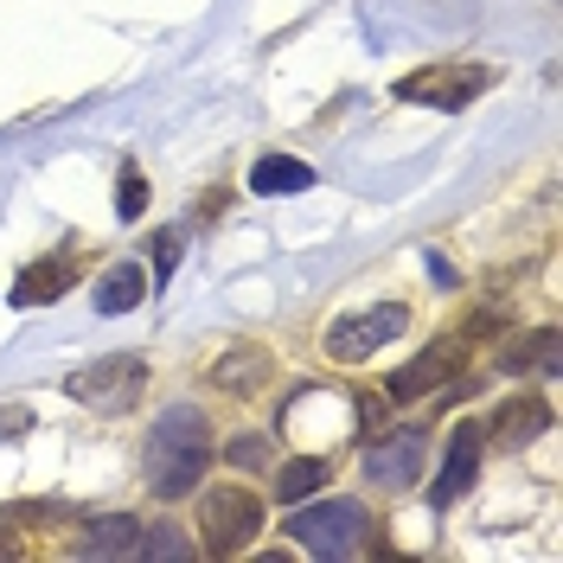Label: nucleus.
Returning <instances> with one entry per match:
<instances>
[{"label":"nucleus","mask_w":563,"mask_h":563,"mask_svg":"<svg viewBox=\"0 0 563 563\" xmlns=\"http://www.w3.org/2000/svg\"><path fill=\"white\" fill-rule=\"evenodd\" d=\"M211 467V429L199 410H167L147 435V487L161 499H179L206 481Z\"/></svg>","instance_id":"1"},{"label":"nucleus","mask_w":563,"mask_h":563,"mask_svg":"<svg viewBox=\"0 0 563 563\" xmlns=\"http://www.w3.org/2000/svg\"><path fill=\"white\" fill-rule=\"evenodd\" d=\"M288 538L314 558H352L365 544V506L358 499H301L295 519H288Z\"/></svg>","instance_id":"2"},{"label":"nucleus","mask_w":563,"mask_h":563,"mask_svg":"<svg viewBox=\"0 0 563 563\" xmlns=\"http://www.w3.org/2000/svg\"><path fill=\"white\" fill-rule=\"evenodd\" d=\"M263 531V499L244 487H211L199 499V538H206L211 558H231V551H244L250 538Z\"/></svg>","instance_id":"3"},{"label":"nucleus","mask_w":563,"mask_h":563,"mask_svg":"<svg viewBox=\"0 0 563 563\" xmlns=\"http://www.w3.org/2000/svg\"><path fill=\"white\" fill-rule=\"evenodd\" d=\"M493 77L481 65H429L397 77V103H422V109H467V97H481Z\"/></svg>","instance_id":"4"},{"label":"nucleus","mask_w":563,"mask_h":563,"mask_svg":"<svg viewBox=\"0 0 563 563\" xmlns=\"http://www.w3.org/2000/svg\"><path fill=\"white\" fill-rule=\"evenodd\" d=\"M404 308L397 301H385V308H372V314H340L333 327H327V352L340 358V365H365L378 346H390L397 333H404Z\"/></svg>","instance_id":"5"},{"label":"nucleus","mask_w":563,"mask_h":563,"mask_svg":"<svg viewBox=\"0 0 563 563\" xmlns=\"http://www.w3.org/2000/svg\"><path fill=\"white\" fill-rule=\"evenodd\" d=\"M135 385H141V358L135 352H115V358H97L90 372H70L65 378V390L77 397V404H129L135 397Z\"/></svg>","instance_id":"6"},{"label":"nucleus","mask_w":563,"mask_h":563,"mask_svg":"<svg viewBox=\"0 0 563 563\" xmlns=\"http://www.w3.org/2000/svg\"><path fill=\"white\" fill-rule=\"evenodd\" d=\"M417 467H422V429H390L365 449V481H378L390 493L417 487Z\"/></svg>","instance_id":"7"},{"label":"nucleus","mask_w":563,"mask_h":563,"mask_svg":"<svg viewBox=\"0 0 563 563\" xmlns=\"http://www.w3.org/2000/svg\"><path fill=\"white\" fill-rule=\"evenodd\" d=\"M461 358H467V346H461L455 333L429 340V346L417 352V365H404V372L390 378V397H397V404H410V397H429L435 385H449V378L461 372Z\"/></svg>","instance_id":"8"},{"label":"nucleus","mask_w":563,"mask_h":563,"mask_svg":"<svg viewBox=\"0 0 563 563\" xmlns=\"http://www.w3.org/2000/svg\"><path fill=\"white\" fill-rule=\"evenodd\" d=\"M474 467H481V429L467 422V429L449 435V461H442V474L429 481V506H435V512H442V506H455L461 487L474 481Z\"/></svg>","instance_id":"9"},{"label":"nucleus","mask_w":563,"mask_h":563,"mask_svg":"<svg viewBox=\"0 0 563 563\" xmlns=\"http://www.w3.org/2000/svg\"><path fill=\"white\" fill-rule=\"evenodd\" d=\"M250 186H256L263 199H282V192H308V186H314V167H308V161H288V154H263V161L250 167Z\"/></svg>","instance_id":"10"},{"label":"nucleus","mask_w":563,"mask_h":563,"mask_svg":"<svg viewBox=\"0 0 563 563\" xmlns=\"http://www.w3.org/2000/svg\"><path fill=\"white\" fill-rule=\"evenodd\" d=\"M135 551H141V531L129 512L90 519V531H84V558H135Z\"/></svg>","instance_id":"11"},{"label":"nucleus","mask_w":563,"mask_h":563,"mask_svg":"<svg viewBox=\"0 0 563 563\" xmlns=\"http://www.w3.org/2000/svg\"><path fill=\"white\" fill-rule=\"evenodd\" d=\"M70 282H77L70 263H33L26 276L13 282V295H7V301H13V308H38V301H58Z\"/></svg>","instance_id":"12"},{"label":"nucleus","mask_w":563,"mask_h":563,"mask_svg":"<svg viewBox=\"0 0 563 563\" xmlns=\"http://www.w3.org/2000/svg\"><path fill=\"white\" fill-rule=\"evenodd\" d=\"M141 295H147V276L135 263H115L103 282H97V314H135Z\"/></svg>","instance_id":"13"},{"label":"nucleus","mask_w":563,"mask_h":563,"mask_svg":"<svg viewBox=\"0 0 563 563\" xmlns=\"http://www.w3.org/2000/svg\"><path fill=\"white\" fill-rule=\"evenodd\" d=\"M506 372H563L558 327H538L526 340H512V346H506Z\"/></svg>","instance_id":"14"},{"label":"nucleus","mask_w":563,"mask_h":563,"mask_svg":"<svg viewBox=\"0 0 563 563\" xmlns=\"http://www.w3.org/2000/svg\"><path fill=\"white\" fill-rule=\"evenodd\" d=\"M320 487H327V461H314V455L282 461V474H276V499H288V506H301V499H314Z\"/></svg>","instance_id":"15"},{"label":"nucleus","mask_w":563,"mask_h":563,"mask_svg":"<svg viewBox=\"0 0 563 563\" xmlns=\"http://www.w3.org/2000/svg\"><path fill=\"white\" fill-rule=\"evenodd\" d=\"M544 422H551V404H538V397H512L506 410H499V442H531V435H544Z\"/></svg>","instance_id":"16"},{"label":"nucleus","mask_w":563,"mask_h":563,"mask_svg":"<svg viewBox=\"0 0 563 563\" xmlns=\"http://www.w3.org/2000/svg\"><path fill=\"white\" fill-rule=\"evenodd\" d=\"M211 378L224 390H256L263 378H269V352H250V346H238L224 365H211Z\"/></svg>","instance_id":"17"},{"label":"nucleus","mask_w":563,"mask_h":563,"mask_svg":"<svg viewBox=\"0 0 563 563\" xmlns=\"http://www.w3.org/2000/svg\"><path fill=\"white\" fill-rule=\"evenodd\" d=\"M224 461H238V467H256V461H269V435H238V442L224 449Z\"/></svg>","instance_id":"18"},{"label":"nucleus","mask_w":563,"mask_h":563,"mask_svg":"<svg viewBox=\"0 0 563 563\" xmlns=\"http://www.w3.org/2000/svg\"><path fill=\"white\" fill-rule=\"evenodd\" d=\"M141 551H147V558H192V544H186L174 526H161L154 538H147V544H141Z\"/></svg>","instance_id":"19"},{"label":"nucleus","mask_w":563,"mask_h":563,"mask_svg":"<svg viewBox=\"0 0 563 563\" xmlns=\"http://www.w3.org/2000/svg\"><path fill=\"white\" fill-rule=\"evenodd\" d=\"M141 211H147V179L129 167V174H122V218H141Z\"/></svg>","instance_id":"20"},{"label":"nucleus","mask_w":563,"mask_h":563,"mask_svg":"<svg viewBox=\"0 0 563 563\" xmlns=\"http://www.w3.org/2000/svg\"><path fill=\"white\" fill-rule=\"evenodd\" d=\"M174 256H179V238H161V244H154V269H161V282L174 276Z\"/></svg>","instance_id":"21"},{"label":"nucleus","mask_w":563,"mask_h":563,"mask_svg":"<svg viewBox=\"0 0 563 563\" xmlns=\"http://www.w3.org/2000/svg\"><path fill=\"white\" fill-rule=\"evenodd\" d=\"M0 435H26V410H0Z\"/></svg>","instance_id":"22"},{"label":"nucleus","mask_w":563,"mask_h":563,"mask_svg":"<svg viewBox=\"0 0 563 563\" xmlns=\"http://www.w3.org/2000/svg\"><path fill=\"white\" fill-rule=\"evenodd\" d=\"M7 551H13V538H7V531H0V558H7Z\"/></svg>","instance_id":"23"}]
</instances>
